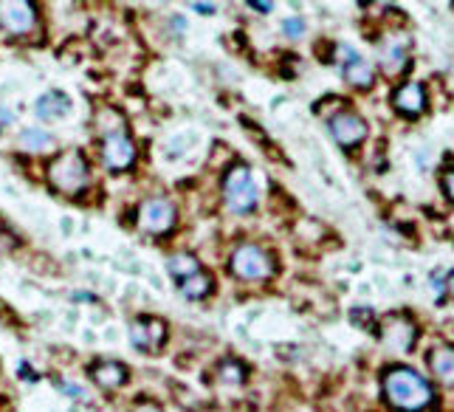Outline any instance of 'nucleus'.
<instances>
[{
    "label": "nucleus",
    "mask_w": 454,
    "mask_h": 412,
    "mask_svg": "<svg viewBox=\"0 0 454 412\" xmlns=\"http://www.w3.org/2000/svg\"><path fill=\"white\" fill-rule=\"evenodd\" d=\"M384 395L401 412H421L432 401L426 379L409 367H395L384 376Z\"/></svg>",
    "instance_id": "f257e3e1"
},
{
    "label": "nucleus",
    "mask_w": 454,
    "mask_h": 412,
    "mask_svg": "<svg viewBox=\"0 0 454 412\" xmlns=\"http://www.w3.org/2000/svg\"><path fill=\"white\" fill-rule=\"evenodd\" d=\"M88 161L79 150H68V153H60L51 167H49V181L54 189H60L62 195H76L88 187Z\"/></svg>",
    "instance_id": "f03ea898"
},
{
    "label": "nucleus",
    "mask_w": 454,
    "mask_h": 412,
    "mask_svg": "<svg viewBox=\"0 0 454 412\" xmlns=\"http://www.w3.org/2000/svg\"><path fill=\"white\" fill-rule=\"evenodd\" d=\"M229 268L240 280H265V277H271L274 263H271V255L265 249H260L257 243H243L234 249Z\"/></svg>",
    "instance_id": "7ed1b4c3"
},
{
    "label": "nucleus",
    "mask_w": 454,
    "mask_h": 412,
    "mask_svg": "<svg viewBox=\"0 0 454 412\" xmlns=\"http://www.w3.org/2000/svg\"><path fill=\"white\" fill-rule=\"evenodd\" d=\"M223 189H226V200L234 212L245 215L254 209L257 203V192H254V184H252V175H249V167L243 164H234V167L226 173V181H223Z\"/></svg>",
    "instance_id": "20e7f679"
},
{
    "label": "nucleus",
    "mask_w": 454,
    "mask_h": 412,
    "mask_svg": "<svg viewBox=\"0 0 454 412\" xmlns=\"http://www.w3.org/2000/svg\"><path fill=\"white\" fill-rule=\"evenodd\" d=\"M139 226L147 234H164L175 226V206L167 198H150L139 209Z\"/></svg>",
    "instance_id": "39448f33"
},
{
    "label": "nucleus",
    "mask_w": 454,
    "mask_h": 412,
    "mask_svg": "<svg viewBox=\"0 0 454 412\" xmlns=\"http://www.w3.org/2000/svg\"><path fill=\"white\" fill-rule=\"evenodd\" d=\"M102 161L110 173H121V170H130L133 161H136V147L125 133H116L107 136L102 141Z\"/></svg>",
    "instance_id": "423d86ee"
},
{
    "label": "nucleus",
    "mask_w": 454,
    "mask_h": 412,
    "mask_svg": "<svg viewBox=\"0 0 454 412\" xmlns=\"http://www.w3.org/2000/svg\"><path fill=\"white\" fill-rule=\"evenodd\" d=\"M381 342L392 353H406L412 347V342H415V325H412V319H406L401 314L387 316L384 325H381Z\"/></svg>",
    "instance_id": "0eeeda50"
},
{
    "label": "nucleus",
    "mask_w": 454,
    "mask_h": 412,
    "mask_svg": "<svg viewBox=\"0 0 454 412\" xmlns=\"http://www.w3.org/2000/svg\"><path fill=\"white\" fill-rule=\"evenodd\" d=\"M164 339H167V325H164L161 319H152V316H141L130 325V342L144 350V353H155Z\"/></svg>",
    "instance_id": "6e6552de"
},
{
    "label": "nucleus",
    "mask_w": 454,
    "mask_h": 412,
    "mask_svg": "<svg viewBox=\"0 0 454 412\" xmlns=\"http://www.w3.org/2000/svg\"><path fill=\"white\" fill-rule=\"evenodd\" d=\"M330 133H333V139L342 144V147H356L364 141L367 136V125H364V119L353 110H342L336 113L333 119H330Z\"/></svg>",
    "instance_id": "1a4fd4ad"
},
{
    "label": "nucleus",
    "mask_w": 454,
    "mask_h": 412,
    "mask_svg": "<svg viewBox=\"0 0 454 412\" xmlns=\"http://www.w3.org/2000/svg\"><path fill=\"white\" fill-rule=\"evenodd\" d=\"M34 20H37V12L26 0H6V3H0V26L12 34L31 31Z\"/></svg>",
    "instance_id": "9d476101"
},
{
    "label": "nucleus",
    "mask_w": 454,
    "mask_h": 412,
    "mask_svg": "<svg viewBox=\"0 0 454 412\" xmlns=\"http://www.w3.org/2000/svg\"><path fill=\"white\" fill-rule=\"evenodd\" d=\"M392 102H395V108L401 110V113H406V116H418L421 110H424V88L418 85V82H406V85H401L398 91H395V96H392Z\"/></svg>",
    "instance_id": "9b49d317"
},
{
    "label": "nucleus",
    "mask_w": 454,
    "mask_h": 412,
    "mask_svg": "<svg viewBox=\"0 0 454 412\" xmlns=\"http://www.w3.org/2000/svg\"><path fill=\"white\" fill-rule=\"evenodd\" d=\"M94 381L105 390H116L128 381V367L119 364V361H99L94 367Z\"/></svg>",
    "instance_id": "f8f14e48"
},
{
    "label": "nucleus",
    "mask_w": 454,
    "mask_h": 412,
    "mask_svg": "<svg viewBox=\"0 0 454 412\" xmlns=\"http://www.w3.org/2000/svg\"><path fill=\"white\" fill-rule=\"evenodd\" d=\"M429 367H432V373H435V379H437L440 384L454 387V350H446V347L432 350Z\"/></svg>",
    "instance_id": "ddd939ff"
},
{
    "label": "nucleus",
    "mask_w": 454,
    "mask_h": 412,
    "mask_svg": "<svg viewBox=\"0 0 454 412\" xmlns=\"http://www.w3.org/2000/svg\"><path fill=\"white\" fill-rule=\"evenodd\" d=\"M68 110H71V99L62 96V94H46L43 99L37 102V116H40V119H46V121H51V119H62Z\"/></svg>",
    "instance_id": "4468645a"
},
{
    "label": "nucleus",
    "mask_w": 454,
    "mask_h": 412,
    "mask_svg": "<svg viewBox=\"0 0 454 412\" xmlns=\"http://www.w3.org/2000/svg\"><path fill=\"white\" fill-rule=\"evenodd\" d=\"M344 79L350 82V85H356V88H369V85H373V68H369L367 60L356 57V60H350L344 65Z\"/></svg>",
    "instance_id": "2eb2a0df"
},
{
    "label": "nucleus",
    "mask_w": 454,
    "mask_h": 412,
    "mask_svg": "<svg viewBox=\"0 0 454 412\" xmlns=\"http://www.w3.org/2000/svg\"><path fill=\"white\" fill-rule=\"evenodd\" d=\"M96 130L107 139V136H116V133H125V116H121L116 108H102L96 113Z\"/></svg>",
    "instance_id": "dca6fc26"
},
{
    "label": "nucleus",
    "mask_w": 454,
    "mask_h": 412,
    "mask_svg": "<svg viewBox=\"0 0 454 412\" xmlns=\"http://www.w3.org/2000/svg\"><path fill=\"white\" fill-rule=\"evenodd\" d=\"M181 291H184V297H189V300H203L206 294L212 291V277L206 274V271H198V274H192V277H186V280L181 282Z\"/></svg>",
    "instance_id": "f3484780"
},
{
    "label": "nucleus",
    "mask_w": 454,
    "mask_h": 412,
    "mask_svg": "<svg viewBox=\"0 0 454 412\" xmlns=\"http://www.w3.org/2000/svg\"><path fill=\"white\" fill-rule=\"evenodd\" d=\"M20 144H23L26 150L40 153V150H51V147H54V139H51L49 133H43V130H37V128H28V130L20 133Z\"/></svg>",
    "instance_id": "a211bd4d"
},
{
    "label": "nucleus",
    "mask_w": 454,
    "mask_h": 412,
    "mask_svg": "<svg viewBox=\"0 0 454 412\" xmlns=\"http://www.w3.org/2000/svg\"><path fill=\"white\" fill-rule=\"evenodd\" d=\"M200 268H198V260L195 257H189V255H175L173 260H170V274L175 277V280H186V277H192V274H198Z\"/></svg>",
    "instance_id": "6ab92c4d"
},
{
    "label": "nucleus",
    "mask_w": 454,
    "mask_h": 412,
    "mask_svg": "<svg viewBox=\"0 0 454 412\" xmlns=\"http://www.w3.org/2000/svg\"><path fill=\"white\" fill-rule=\"evenodd\" d=\"M220 381L223 384H243L245 381V367L240 361H234V359L223 361L220 364Z\"/></svg>",
    "instance_id": "aec40b11"
},
{
    "label": "nucleus",
    "mask_w": 454,
    "mask_h": 412,
    "mask_svg": "<svg viewBox=\"0 0 454 412\" xmlns=\"http://www.w3.org/2000/svg\"><path fill=\"white\" fill-rule=\"evenodd\" d=\"M403 57H406V49H403V46H392V49L384 51V62H387L390 71H395V68L403 62Z\"/></svg>",
    "instance_id": "412c9836"
},
{
    "label": "nucleus",
    "mask_w": 454,
    "mask_h": 412,
    "mask_svg": "<svg viewBox=\"0 0 454 412\" xmlns=\"http://www.w3.org/2000/svg\"><path fill=\"white\" fill-rule=\"evenodd\" d=\"M282 31H285L288 37H302V34H305V20H302V17H288V20L282 23Z\"/></svg>",
    "instance_id": "4be33fe9"
},
{
    "label": "nucleus",
    "mask_w": 454,
    "mask_h": 412,
    "mask_svg": "<svg viewBox=\"0 0 454 412\" xmlns=\"http://www.w3.org/2000/svg\"><path fill=\"white\" fill-rule=\"evenodd\" d=\"M62 393L71 395V398H76V401H85V390L76 387V384H62Z\"/></svg>",
    "instance_id": "5701e85b"
},
{
    "label": "nucleus",
    "mask_w": 454,
    "mask_h": 412,
    "mask_svg": "<svg viewBox=\"0 0 454 412\" xmlns=\"http://www.w3.org/2000/svg\"><path fill=\"white\" fill-rule=\"evenodd\" d=\"M133 412H164L155 401H139L136 406H133Z\"/></svg>",
    "instance_id": "b1692460"
},
{
    "label": "nucleus",
    "mask_w": 454,
    "mask_h": 412,
    "mask_svg": "<svg viewBox=\"0 0 454 412\" xmlns=\"http://www.w3.org/2000/svg\"><path fill=\"white\" fill-rule=\"evenodd\" d=\"M9 125H12V110L0 105V130H6Z\"/></svg>",
    "instance_id": "393cba45"
},
{
    "label": "nucleus",
    "mask_w": 454,
    "mask_h": 412,
    "mask_svg": "<svg viewBox=\"0 0 454 412\" xmlns=\"http://www.w3.org/2000/svg\"><path fill=\"white\" fill-rule=\"evenodd\" d=\"M443 189H446V192H448V198L454 200V170L443 175Z\"/></svg>",
    "instance_id": "a878e982"
},
{
    "label": "nucleus",
    "mask_w": 454,
    "mask_h": 412,
    "mask_svg": "<svg viewBox=\"0 0 454 412\" xmlns=\"http://www.w3.org/2000/svg\"><path fill=\"white\" fill-rule=\"evenodd\" d=\"M249 6H252V9H257V12H263V15H265V12H271V3H260V0H252Z\"/></svg>",
    "instance_id": "bb28decb"
},
{
    "label": "nucleus",
    "mask_w": 454,
    "mask_h": 412,
    "mask_svg": "<svg viewBox=\"0 0 454 412\" xmlns=\"http://www.w3.org/2000/svg\"><path fill=\"white\" fill-rule=\"evenodd\" d=\"M195 9H198L200 15H212V9H215V6H212V3H195Z\"/></svg>",
    "instance_id": "cd10ccee"
}]
</instances>
